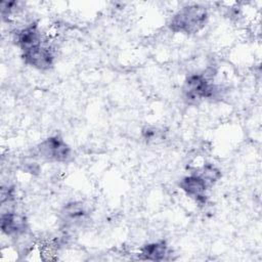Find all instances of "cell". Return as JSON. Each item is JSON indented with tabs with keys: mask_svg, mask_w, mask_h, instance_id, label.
I'll use <instances>...</instances> for the list:
<instances>
[{
	"mask_svg": "<svg viewBox=\"0 0 262 262\" xmlns=\"http://www.w3.org/2000/svg\"><path fill=\"white\" fill-rule=\"evenodd\" d=\"M220 93L217 85L213 84L207 75L193 74L188 76L182 86V97L187 104H199L204 99L214 98Z\"/></svg>",
	"mask_w": 262,
	"mask_h": 262,
	"instance_id": "7a4b0ae2",
	"label": "cell"
},
{
	"mask_svg": "<svg viewBox=\"0 0 262 262\" xmlns=\"http://www.w3.org/2000/svg\"><path fill=\"white\" fill-rule=\"evenodd\" d=\"M142 136L147 142H157L163 139V131L156 127H145L142 130Z\"/></svg>",
	"mask_w": 262,
	"mask_h": 262,
	"instance_id": "8fae6325",
	"label": "cell"
},
{
	"mask_svg": "<svg viewBox=\"0 0 262 262\" xmlns=\"http://www.w3.org/2000/svg\"><path fill=\"white\" fill-rule=\"evenodd\" d=\"M37 155L48 162L66 163L72 157L69 144L59 136L54 135L44 139L37 145Z\"/></svg>",
	"mask_w": 262,
	"mask_h": 262,
	"instance_id": "3957f363",
	"label": "cell"
},
{
	"mask_svg": "<svg viewBox=\"0 0 262 262\" xmlns=\"http://www.w3.org/2000/svg\"><path fill=\"white\" fill-rule=\"evenodd\" d=\"M42 33L36 24H31L15 33V44L20 48L21 52L38 47L43 44Z\"/></svg>",
	"mask_w": 262,
	"mask_h": 262,
	"instance_id": "8992f818",
	"label": "cell"
},
{
	"mask_svg": "<svg viewBox=\"0 0 262 262\" xmlns=\"http://www.w3.org/2000/svg\"><path fill=\"white\" fill-rule=\"evenodd\" d=\"M21 56L27 64L42 71L49 70L54 62V54L52 49L43 44L23 52Z\"/></svg>",
	"mask_w": 262,
	"mask_h": 262,
	"instance_id": "5b68a950",
	"label": "cell"
},
{
	"mask_svg": "<svg viewBox=\"0 0 262 262\" xmlns=\"http://www.w3.org/2000/svg\"><path fill=\"white\" fill-rule=\"evenodd\" d=\"M180 188L199 205H205L207 202V190L210 187L206 181L198 174L191 173L183 177L179 182Z\"/></svg>",
	"mask_w": 262,
	"mask_h": 262,
	"instance_id": "277c9868",
	"label": "cell"
},
{
	"mask_svg": "<svg viewBox=\"0 0 262 262\" xmlns=\"http://www.w3.org/2000/svg\"><path fill=\"white\" fill-rule=\"evenodd\" d=\"M168 246L165 242L150 243L143 246L140 250V256L144 260L151 261H162L166 260L168 254Z\"/></svg>",
	"mask_w": 262,
	"mask_h": 262,
	"instance_id": "9c48e42d",
	"label": "cell"
},
{
	"mask_svg": "<svg viewBox=\"0 0 262 262\" xmlns=\"http://www.w3.org/2000/svg\"><path fill=\"white\" fill-rule=\"evenodd\" d=\"M88 211L82 202H71L64 205L60 211V219L66 225L81 224L87 217Z\"/></svg>",
	"mask_w": 262,
	"mask_h": 262,
	"instance_id": "ba28073f",
	"label": "cell"
},
{
	"mask_svg": "<svg viewBox=\"0 0 262 262\" xmlns=\"http://www.w3.org/2000/svg\"><path fill=\"white\" fill-rule=\"evenodd\" d=\"M208 11L200 4H188L176 11L169 20V28L175 33L194 34L207 24Z\"/></svg>",
	"mask_w": 262,
	"mask_h": 262,
	"instance_id": "6da1fadb",
	"label": "cell"
},
{
	"mask_svg": "<svg viewBox=\"0 0 262 262\" xmlns=\"http://www.w3.org/2000/svg\"><path fill=\"white\" fill-rule=\"evenodd\" d=\"M193 173L200 175L209 186L213 185L221 178L220 170L216 168L213 164H205L202 168L198 170V172H193Z\"/></svg>",
	"mask_w": 262,
	"mask_h": 262,
	"instance_id": "30bf717a",
	"label": "cell"
},
{
	"mask_svg": "<svg viewBox=\"0 0 262 262\" xmlns=\"http://www.w3.org/2000/svg\"><path fill=\"white\" fill-rule=\"evenodd\" d=\"M1 230L6 235L18 236L26 233L28 224L27 219L23 214L6 211L1 214Z\"/></svg>",
	"mask_w": 262,
	"mask_h": 262,
	"instance_id": "52a82bcc",
	"label": "cell"
}]
</instances>
